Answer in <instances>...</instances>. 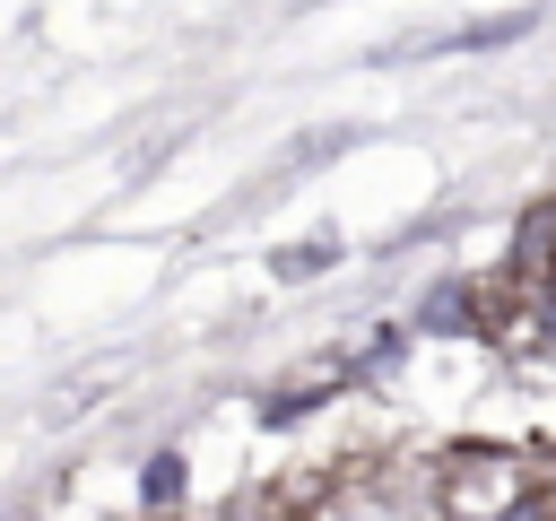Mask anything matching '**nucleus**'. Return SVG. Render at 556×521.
Segmentation results:
<instances>
[{
	"label": "nucleus",
	"mask_w": 556,
	"mask_h": 521,
	"mask_svg": "<svg viewBox=\"0 0 556 521\" xmlns=\"http://www.w3.org/2000/svg\"><path fill=\"white\" fill-rule=\"evenodd\" d=\"M530 35H539V9H504V17H469V26H452V35L417 43V52H504V43H530ZM391 61H408V52H391Z\"/></svg>",
	"instance_id": "nucleus-1"
},
{
	"label": "nucleus",
	"mask_w": 556,
	"mask_h": 521,
	"mask_svg": "<svg viewBox=\"0 0 556 521\" xmlns=\"http://www.w3.org/2000/svg\"><path fill=\"white\" fill-rule=\"evenodd\" d=\"M339 260H348L339 234H304V243H278V252H269V278H278V287H313V278H330Z\"/></svg>",
	"instance_id": "nucleus-2"
},
{
	"label": "nucleus",
	"mask_w": 556,
	"mask_h": 521,
	"mask_svg": "<svg viewBox=\"0 0 556 521\" xmlns=\"http://www.w3.org/2000/svg\"><path fill=\"white\" fill-rule=\"evenodd\" d=\"M182 495H191V460H182L174 443L148 452V460H139V512H174Z\"/></svg>",
	"instance_id": "nucleus-3"
}]
</instances>
